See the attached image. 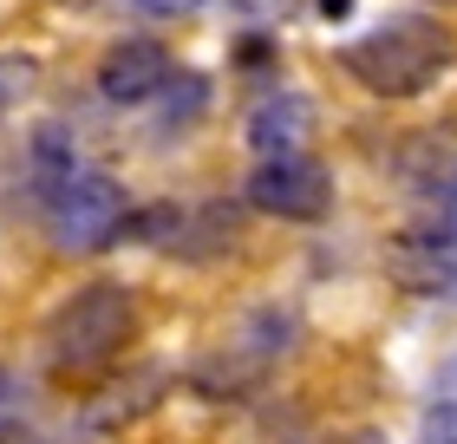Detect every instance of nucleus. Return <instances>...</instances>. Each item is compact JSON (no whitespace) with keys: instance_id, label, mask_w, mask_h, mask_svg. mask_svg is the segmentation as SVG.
<instances>
[{"instance_id":"obj_1","label":"nucleus","mask_w":457,"mask_h":444,"mask_svg":"<svg viewBox=\"0 0 457 444\" xmlns=\"http://www.w3.org/2000/svg\"><path fill=\"white\" fill-rule=\"evenodd\" d=\"M340 66L360 79L372 98H419L457 66V39L438 27V20L405 13V20L372 27L366 39H353V46L340 53Z\"/></svg>"},{"instance_id":"obj_2","label":"nucleus","mask_w":457,"mask_h":444,"mask_svg":"<svg viewBox=\"0 0 457 444\" xmlns=\"http://www.w3.org/2000/svg\"><path fill=\"white\" fill-rule=\"evenodd\" d=\"M137 333V294L118 281H92L66 294L46 321V366L59 379H98L118 366V353Z\"/></svg>"},{"instance_id":"obj_3","label":"nucleus","mask_w":457,"mask_h":444,"mask_svg":"<svg viewBox=\"0 0 457 444\" xmlns=\"http://www.w3.org/2000/svg\"><path fill=\"white\" fill-rule=\"evenodd\" d=\"M39 203H46V229H53L59 256H98V248H112L124 229H131L124 189L105 171H92V163H72Z\"/></svg>"},{"instance_id":"obj_4","label":"nucleus","mask_w":457,"mask_h":444,"mask_svg":"<svg viewBox=\"0 0 457 444\" xmlns=\"http://www.w3.org/2000/svg\"><path fill=\"white\" fill-rule=\"evenodd\" d=\"M287 347H295V314H287V307H255V314H242V321L203 353L196 386L248 392V386H262V379L287 359Z\"/></svg>"},{"instance_id":"obj_5","label":"nucleus","mask_w":457,"mask_h":444,"mask_svg":"<svg viewBox=\"0 0 457 444\" xmlns=\"http://www.w3.org/2000/svg\"><path fill=\"white\" fill-rule=\"evenodd\" d=\"M248 203L262 216H281V222H320L334 209V171L314 163L307 151H287V157H262L255 177H248Z\"/></svg>"},{"instance_id":"obj_6","label":"nucleus","mask_w":457,"mask_h":444,"mask_svg":"<svg viewBox=\"0 0 457 444\" xmlns=\"http://www.w3.org/2000/svg\"><path fill=\"white\" fill-rule=\"evenodd\" d=\"M170 86V53L157 39H118V46L98 59V92L112 105H144Z\"/></svg>"},{"instance_id":"obj_7","label":"nucleus","mask_w":457,"mask_h":444,"mask_svg":"<svg viewBox=\"0 0 457 444\" xmlns=\"http://www.w3.org/2000/svg\"><path fill=\"white\" fill-rule=\"evenodd\" d=\"M399 274L411 288H425V294H438V288H457V229L445 216H431L419 229H405L399 236Z\"/></svg>"},{"instance_id":"obj_8","label":"nucleus","mask_w":457,"mask_h":444,"mask_svg":"<svg viewBox=\"0 0 457 444\" xmlns=\"http://www.w3.org/2000/svg\"><path fill=\"white\" fill-rule=\"evenodd\" d=\"M307 131H314V112H307L301 92H281V98H262L248 112V144L262 157H287V151H307Z\"/></svg>"},{"instance_id":"obj_9","label":"nucleus","mask_w":457,"mask_h":444,"mask_svg":"<svg viewBox=\"0 0 457 444\" xmlns=\"http://www.w3.org/2000/svg\"><path fill=\"white\" fill-rule=\"evenodd\" d=\"M137 13H151V20H190V13H203L210 0H131Z\"/></svg>"},{"instance_id":"obj_10","label":"nucleus","mask_w":457,"mask_h":444,"mask_svg":"<svg viewBox=\"0 0 457 444\" xmlns=\"http://www.w3.org/2000/svg\"><path fill=\"white\" fill-rule=\"evenodd\" d=\"M13 406H20V386H13V373H0V431H7Z\"/></svg>"},{"instance_id":"obj_11","label":"nucleus","mask_w":457,"mask_h":444,"mask_svg":"<svg viewBox=\"0 0 457 444\" xmlns=\"http://www.w3.org/2000/svg\"><path fill=\"white\" fill-rule=\"evenodd\" d=\"M445 222L457 229V183H451V203H445Z\"/></svg>"},{"instance_id":"obj_12","label":"nucleus","mask_w":457,"mask_h":444,"mask_svg":"<svg viewBox=\"0 0 457 444\" xmlns=\"http://www.w3.org/2000/svg\"><path fill=\"white\" fill-rule=\"evenodd\" d=\"M0 98H7V79H0Z\"/></svg>"}]
</instances>
